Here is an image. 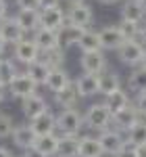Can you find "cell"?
Segmentation results:
<instances>
[{
  "label": "cell",
  "instance_id": "cell-3",
  "mask_svg": "<svg viewBox=\"0 0 146 157\" xmlns=\"http://www.w3.org/2000/svg\"><path fill=\"white\" fill-rule=\"evenodd\" d=\"M146 46L136 38V40H125L121 46L117 48V57L123 65H130V67H138L142 65V59H144Z\"/></svg>",
  "mask_w": 146,
  "mask_h": 157
},
{
  "label": "cell",
  "instance_id": "cell-11",
  "mask_svg": "<svg viewBox=\"0 0 146 157\" xmlns=\"http://www.w3.org/2000/svg\"><path fill=\"white\" fill-rule=\"evenodd\" d=\"M29 126H31V130L36 132V136H46V134H54L57 132V115L46 109L44 113H40L38 117L29 121Z\"/></svg>",
  "mask_w": 146,
  "mask_h": 157
},
{
  "label": "cell",
  "instance_id": "cell-28",
  "mask_svg": "<svg viewBox=\"0 0 146 157\" xmlns=\"http://www.w3.org/2000/svg\"><path fill=\"white\" fill-rule=\"evenodd\" d=\"M48 71H50V67L42 59L34 61V63H29V65H25V73H27L38 86H44L46 78H48Z\"/></svg>",
  "mask_w": 146,
  "mask_h": 157
},
{
  "label": "cell",
  "instance_id": "cell-25",
  "mask_svg": "<svg viewBox=\"0 0 146 157\" xmlns=\"http://www.w3.org/2000/svg\"><path fill=\"white\" fill-rule=\"evenodd\" d=\"M107 107H109L111 113H117V111H121V109H125L132 101H130V94L123 90V88H117V90H113L111 94H107L104 97V101H102Z\"/></svg>",
  "mask_w": 146,
  "mask_h": 157
},
{
  "label": "cell",
  "instance_id": "cell-50",
  "mask_svg": "<svg viewBox=\"0 0 146 157\" xmlns=\"http://www.w3.org/2000/svg\"><path fill=\"white\" fill-rule=\"evenodd\" d=\"M140 2H146V0H140Z\"/></svg>",
  "mask_w": 146,
  "mask_h": 157
},
{
  "label": "cell",
  "instance_id": "cell-44",
  "mask_svg": "<svg viewBox=\"0 0 146 157\" xmlns=\"http://www.w3.org/2000/svg\"><path fill=\"white\" fill-rule=\"evenodd\" d=\"M0 157H13V153L6 149V147H0Z\"/></svg>",
  "mask_w": 146,
  "mask_h": 157
},
{
  "label": "cell",
  "instance_id": "cell-42",
  "mask_svg": "<svg viewBox=\"0 0 146 157\" xmlns=\"http://www.w3.org/2000/svg\"><path fill=\"white\" fill-rule=\"evenodd\" d=\"M138 40L146 46V23H142V27H140V38H138Z\"/></svg>",
  "mask_w": 146,
  "mask_h": 157
},
{
  "label": "cell",
  "instance_id": "cell-16",
  "mask_svg": "<svg viewBox=\"0 0 146 157\" xmlns=\"http://www.w3.org/2000/svg\"><path fill=\"white\" fill-rule=\"evenodd\" d=\"M79 101H82V94H79V90H77V86H75L73 80L63 88L61 92L54 94V103H57V107H61V109H73Z\"/></svg>",
  "mask_w": 146,
  "mask_h": 157
},
{
  "label": "cell",
  "instance_id": "cell-47",
  "mask_svg": "<svg viewBox=\"0 0 146 157\" xmlns=\"http://www.w3.org/2000/svg\"><path fill=\"white\" fill-rule=\"evenodd\" d=\"M100 4H115V2H121V0H98Z\"/></svg>",
  "mask_w": 146,
  "mask_h": 157
},
{
  "label": "cell",
  "instance_id": "cell-5",
  "mask_svg": "<svg viewBox=\"0 0 146 157\" xmlns=\"http://www.w3.org/2000/svg\"><path fill=\"white\" fill-rule=\"evenodd\" d=\"M67 17V23L77 25L82 29H90L92 23H94V11L90 4L86 2H79V4H69V11L65 13Z\"/></svg>",
  "mask_w": 146,
  "mask_h": 157
},
{
  "label": "cell",
  "instance_id": "cell-40",
  "mask_svg": "<svg viewBox=\"0 0 146 157\" xmlns=\"http://www.w3.org/2000/svg\"><path fill=\"white\" fill-rule=\"evenodd\" d=\"M23 157H46V155H42L40 151H36V149L31 147V149H25L23 151Z\"/></svg>",
  "mask_w": 146,
  "mask_h": 157
},
{
  "label": "cell",
  "instance_id": "cell-27",
  "mask_svg": "<svg viewBox=\"0 0 146 157\" xmlns=\"http://www.w3.org/2000/svg\"><path fill=\"white\" fill-rule=\"evenodd\" d=\"M57 157H79V136H61Z\"/></svg>",
  "mask_w": 146,
  "mask_h": 157
},
{
  "label": "cell",
  "instance_id": "cell-34",
  "mask_svg": "<svg viewBox=\"0 0 146 157\" xmlns=\"http://www.w3.org/2000/svg\"><path fill=\"white\" fill-rule=\"evenodd\" d=\"M117 27H119V32H121V36L125 40H136V38H140V27H142V23H134V21L121 19L117 23Z\"/></svg>",
  "mask_w": 146,
  "mask_h": 157
},
{
  "label": "cell",
  "instance_id": "cell-19",
  "mask_svg": "<svg viewBox=\"0 0 146 157\" xmlns=\"http://www.w3.org/2000/svg\"><path fill=\"white\" fill-rule=\"evenodd\" d=\"M15 19L25 29V34H34L40 27V9H19Z\"/></svg>",
  "mask_w": 146,
  "mask_h": 157
},
{
  "label": "cell",
  "instance_id": "cell-10",
  "mask_svg": "<svg viewBox=\"0 0 146 157\" xmlns=\"http://www.w3.org/2000/svg\"><path fill=\"white\" fill-rule=\"evenodd\" d=\"M0 36L6 44L15 46L17 42H21L25 38V29L17 23L15 17H4V19H0Z\"/></svg>",
  "mask_w": 146,
  "mask_h": 157
},
{
  "label": "cell",
  "instance_id": "cell-7",
  "mask_svg": "<svg viewBox=\"0 0 146 157\" xmlns=\"http://www.w3.org/2000/svg\"><path fill=\"white\" fill-rule=\"evenodd\" d=\"M79 65H82V71L84 73H102L107 69V57L102 50H90V52H82L79 57Z\"/></svg>",
  "mask_w": 146,
  "mask_h": 157
},
{
  "label": "cell",
  "instance_id": "cell-23",
  "mask_svg": "<svg viewBox=\"0 0 146 157\" xmlns=\"http://www.w3.org/2000/svg\"><path fill=\"white\" fill-rule=\"evenodd\" d=\"M86 29L77 27V25H71V23H65L59 29V40H61V46L63 48H69V46H77V42L82 40V34Z\"/></svg>",
  "mask_w": 146,
  "mask_h": 157
},
{
  "label": "cell",
  "instance_id": "cell-30",
  "mask_svg": "<svg viewBox=\"0 0 146 157\" xmlns=\"http://www.w3.org/2000/svg\"><path fill=\"white\" fill-rule=\"evenodd\" d=\"M40 59L44 61L50 69H54V67H65V48H63V46H57V48L44 50V52H40Z\"/></svg>",
  "mask_w": 146,
  "mask_h": 157
},
{
  "label": "cell",
  "instance_id": "cell-35",
  "mask_svg": "<svg viewBox=\"0 0 146 157\" xmlns=\"http://www.w3.org/2000/svg\"><path fill=\"white\" fill-rule=\"evenodd\" d=\"M13 128H15L13 117L6 115V113H0V140H2V138H9L13 134Z\"/></svg>",
  "mask_w": 146,
  "mask_h": 157
},
{
  "label": "cell",
  "instance_id": "cell-20",
  "mask_svg": "<svg viewBox=\"0 0 146 157\" xmlns=\"http://www.w3.org/2000/svg\"><path fill=\"white\" fill-rule=\"evenodd\" d=\"M69 82H71L69 71H67L65 67H54V69H50V71H48V78H46L44 86L48 88L52 94H57V92H61Z\"/></svg>",
  "mask_w": 146,
  "mask_h": 157
},
{
  "label": "cell",
  "instance_id": "cell-32",
  "mask_svg": "<svg viewBox=\"0 0 146 157\" xmlns=\"http://www.w3.org/2000/svg\"><path fill=\"white\" fill-rule=\"evenodd\" d=\"M77 46L82 52H90V50H102L100 48V38H98V32H94L92 27L86 29L82 34V40L77 42Z\"/></svg>",
  "mask_w": 146,
  "mask_h": 157
},
{
  "label": "cell",
  "instance_id": "cell-9",
  "mask_svg": "<svg viewBox=\"0 0 146 157\" xmlns=\"http://www.w3.org/2000/svg\"><path fill=\"white\" fill-rule=\"evenodd\" d=\"M65 23H67V17H65V11H63L61 6H46V9H40V27L59 32Z\"/></svg>",
  "mask_w": 146,
  "mask_h": 157
},
{
  "label": "cell",
  "instance_id": "cell-21",
  "mask_svg": "<svg viewBox=\"0 0 146 157\" xmlns=\"http://www.w3.org/2000/svg\"><path fill=\"white\" fill-rule=\"evenodd\" d=\"M117 88H121V78H119L117 71L104 69L102 73H98V94L107 97V94H111Z\"/></svg>",
  "mask_w": 146,
  "mask_h": 157
},
{
  "label": "cell",
  "instance_id": "cell-45",
  "mask_svg": "<svg viewBox=\"0 0 146 157\" xmlns=\"http://www.w3.org/2000/svg\"><path fill=\"white\" fill-rule=\"evenodd\" d=\"M4 48H6V42L2 40V36H0V57L4 55Z\"/></svg>",
  "mask_w": 146,
  "mask_h": 157
},
{
  "label": "cell",
  "instance_id": "cell-41",
  "mask_svg": "<svg viewBox=\"0 0 146 157\" xmlns=\"http://www.w3.org/2000/svg\"><path fill=\"white\" fill-rule=\"evenodd\" d=\"M6 13H9V4H6V0H0V19H4Z\"/></svg>",
  "mask_w": 146,
  "mask_h": 157
},
{
  "label": "cell",
  "instance_id": "cell-18",
  "mask_svg": "<svg viewBox=\"0 0 146 157\" xmlns=\"http://www.w3.org/2000/svg\"><path fill=\"white\" fill-rule=\"evenodd\" d=\"M121 19L134 21V23H144L146 2H140V0H125L123 6H121Z\"/></svg>",
  "mask_w": 146,
  "mask_h": 157
},
{
  "label": "cell",
  "instance_id": "cell-48",
  "mask_svg": "<svg viewBox=\"0 0 146 157\" xmlns=\"http://www.w3.org/2000/svg\"><path fill=\"white\" fill-rule=\"evenodd\" d=\"M61 2H67V4H79V2H86V0H61Z\"/></svg>",
  "mask_w": 146,
  "mask_h": 157
},
{
  "label": "cell",
  "instance_id": "cell-17",
  "mask_svg": "<svg viewBox=\"0 0 146 157\" xmlns=\"http://www.w3.org/2000/svg\"><path fill=\"white\" fill-rule=\"evenodd\" d=\"M13 143L19 147V149H31L34 147V143H36V132L31 130V126L29 124H19V126H15L13 128V134H11Z\"/></svg>",
  "mask_w": 146,
  "mask_h": 157
},
{
  "label": "cell",
  "instance_id": "cell-6",
  "mask_svg": "<svg viewBox=\"0 0 146 157\" xmlns=\"http://www.w3.org/2000/svg\"><path fill=\"white\" fill-rule=\"evenodd\" d=\"M98 143L102 147L104 155H117L119 149L123 147V143H125V134H123L121 130H117V128L111 126L107 130L98 132Z\"/></svg>",
  "mask_w": 146,
  "mask_h": 157
},
{
  "label": "cell",
  "instance_id": "cell-49",
  "mask_svg": "<svg viewBox=\"0 0 146 157\" xmlns=\"http://www.w3.org/2000/svg\"><path fill=\"white\" fill-rule=\"evenodd\" d=\"M142 67L146 69V52H144V59H142Z\"/></svg>",
  "mask_w": 146,
  "mask_h": 157
},
{
  "label": "cell",
  "instance_id": "cell-2",
  "mask_svg": "<svg viewBox=\"0 0 146 157\" xmlns=\"http://www.w3.org/2000/svg\"><path fill=\"white\" fill-rule=\"evenodd\" d=\"M84 126H88L90 130L102 132V130L113 126V113L109 111V107L104 103H94L84 113Z\"/></svg>",
  "mask_w": 146,
  "mask_h": 157
},
{
  "label": "cell",
  "instance_id": "cell-43",
  "mask_svg": "<svg viewBox=\"0 0 146 157\" xmlns=\"http://www.w3.org/2000/svg\"><path fill=\"white\" fill-rule=\"evenodd\" d=\"M6 94H9V92H6V86L0 82V103H2V101L6 98Z\"/></svg>",
  "mask_w": 146,
  "mask_h": 157
},
{
  "label": "cell",
  "instance_id": "cell-12",
  "mask_svg": "<svg viewBox=\"0 0 146 157\" xmlns=\"http://www.w3.org/2000/svg\"><path fill=\"white\" fill-rule=\"evenodd\" d=\"M140 121V113L136 111V107L130 103L125 109L121 111H117V113H113V128H117V130H121L123 134L127 132L134 124Z\"/></svg>",
  "mask_w": 146,
  "mask_h": 157
},
{
  "label": "cell",
  "instance_id": "cell-14",
  "mask_svg": "<svg viewBox=\"0 0 146 157\" xmlns=\"http://www.w3.org/2000/svg\"><path fill=\"white\" fill-rule=\"evenodd\" d=\"M31 40L38 44L40 52L44 50H50V48H57L61 46V40H59V32L54 29H46V27H38L36 32L31 34Z\"/></svg>",
  "mask_w": 146,
  "mask_h": 157
},
{
  "label": "cell",
  "instance_id": "cell-22",
  "mask_svg": "<svg viewBox=\"0 0 146 157\" xmlns=\"http://www.w3.org/2000/svg\"><path fill=\"white\" fill-rule=\"evenodd\" d=\"M59 134H46V136H38L36 143H34V149L36 151H40L42 155L46 157H54L57 155V151H59Z\"/></svg>",
  "mask_w": 146,
  "mask_h": 157
},
{
  "label": "cell",
  "instance_id": "cell-8",
  "mask_svg": "<svg viewBox=\"0 0 146 157\" xmlns=\"http://www.w3.org/2000/svg\"><path fill=\"white\" fill-rule=\"evenodd\" d=\"M13 57H15L17 63L29 65V63H34V61L40 59V48H38V44L34 40L23 38L21 42H17V44L13 46Z\"/></svg>",
  "mask_w": 146,
  "mask_h": 157
},
{
  "label": "cell",
  "instance_id": "cell-1",
  "mask_svg": "<svg viewBox=\"0 0 146 157\" xmlns=\"http://www.w3.org/2000/svg\"><path fill=\"white\" fill-rule=\"evenodd\" d=\"M84 128V115L77 109H61L57 113V132L61 136H79Z\"/></svg>",
  "mask_w": 146,
  "mask_h": 157
},
{
  "label": "cell",
  "instance_id": "cell-4",
  "mask_svg": "<svg viewBox=\"0 0 146 157\" xmlns=\"http://www.w3.org/2000/svg\"><path fill=\"white\" fill-rule=\"evenodd\" d=\"M6 92H9L13 98H19V101H21V98H27V97H31V94H36L38 92V84L25 71L23 73L19 71L11 82L6 84Z\"/></svg>",
  "mask_w": 146,
  "mask_h": 157
},
{
  "label": "cell",
  "instance_id": "cell-38",
  "mask_svg": "<svg viewBox=\"0 0 146 157\" xmlns=\"http://www.w3.org/2000/svg\"><path fill=\"white\" fill-rule=\"evenodd\" d=\"M19 9H40V0H17Z\"/></svg>",
  "mask_w": 146,
  "mask_h": 157
},
{
  "label": "cell",
  "instance_id": "cell-46",
  "mask_svg": "<svg viewBox=\"0 0 146 157\" xmlns=\"http://www.w3.org/2000/svg\"><path fill=\"white\" fill-rule=\"evenodd\" d=\"M138 157H146V145L144 147H138Z\"/></svg>",
  "mask_w": 146,
  "mask_h": 157
},
{
  "label": "cell",
  "instance_id": "cell-39",
  "mask_svg": "<svg viewBox=\"0 0 146 157\" xmlns=\"http://www.w3.org/2000/svg\"><path fill=\"white\" fill-rule=\"evenodd\" d=\"M46 6H61V0H40V9Z\"/></svg>",
  "mask_w": 146,
  "mask_h": 157
},
{
  "label": "cell",
  "instance_id": "cell-15",
  "mask_svg": "<svg viewBox=\"0 0 146 157\" xmlns=\"http://www.w3.org/2000/svg\"><path fill=\"white\" fill-rule=\"evenodd\" d=\"M48 107V103H46V98L44 97H40V94H31V97H27V98H21V111H23V115L27 117V120L31 121L34 117H38L40 113H44Z\"/></svg>",
  "mask_w": 146,
  "mask_h": 157
},
{
  "label": "cell",
  "instance_id": "cell-26",
  "mask_svg": "<svg viewBox=\"0 0 146 157\" xmlns=\"http://www.w3.org/2000/svg\"><path fill=\"white\" fill-rule=\"evenodd\" d=\"M104 151L98 143V136H79V157H102Z\"/></svg>",
  "mask_w": 146,
  "mask_h": 157
},
{
  "label": "cell",
  "instance_id": "cell-13",
  "mask_svg": "<svg viewBox=\"0 0 146 157\" xmlns=\"http://www.w3.org/2000/svg\"><path fill=\"white\" fill-rule=\"evenodd\" d=\"M98 38H100V48L102 50H115V52H117V48L125 42V38L121 36V32H119L117 25H107V27H102V29L98 32Z\"/></svg>",
  "mask_w": 146,
  "mask_h": 157
},
{
  "label": "cell",
  "instance_id": "cell-24",
  "mask_svg": "<svg viewBox=\"0 0 146 157\" xmlns=\"http://www.w3.org/2000/svg\"><path fill=\"white\" fill-rule=\"evenodd\" d=\"M75 86H77L82 98L94 97V94H98V75H94V73H82L75 80Z\"/></svg>",
  "mask_w": 146,
  "mask_h": 157
},
{
  "label": "cell",
  "instance_id": "cell-37",
  "mask_svg": "<svg viewBox=\"0 0 146 157\" xmlns=\"http://www.w3.org/2000/svg\"><path fill=\"white\" fill-rule=\"evenodd\" d=\"M115 157H138V147L125 140V143H123V147L119 149V153H117Z\"/></svg>",
  "mask_w": 146,
  "mask_h": 157
},
{
  "label": "cell",
  "instance_id": "cell-31",
  "mask_svg": "<svg viewBox=\"0 0 146 157\" xmlns=\"http://www.w3.org/2000/svg\"><path fill=\"white\" fill-rule=\"evenodd\" d=\"M127 86L136 94L138 92H146V69L142 65L134 67V71L130 73V78H127Z\"/></svg>",
  "mask_w": 146,
  "mask_h": 157
},
{
  "label": "cell",
  "instance_id": "cell-33",
  "mask_svg": "<svg viewBox=\"0 0 146 157\" xmlns=\"http://www.w3.org/2000/svg\"><path fill=\"white\" fill-rule=\"evenodd\" d=\"M17 73H19V69H17L15 61L9 59V57H0V82L2 84L6 86Z\"/></svg>",
  "mask_w": 146,
  "mask_h": 157
},
{
  "label": "cell",
  "instance_id": "cell-29",
  "mask_svg": "<svg viewBox=\"0 0 146 157\" xmlns=\"http://www.w3.org/2000/svg\"><path fill=\"white\" fill-rule=\"evenodd\" d=\"M125 140L136 147H144L146 145V120H140L138 124H134L125 132Z\"/></svg>",
  "mask_w": 146,
  "mask_h": 157
},
{
  "label": "cell",
  "instance_id": "cell-36",
  "mask_svg": "<svg viewBox=\"0 0 146 157\" xmlns=\"http://www.w3.org/2000/svg\"><path fill=\"white\" fill-rule=\"evenodd\" d=\"M132 105H134L136 111L140 113V120H146V92H138Z\"/></svg>",
  "mask_w": 146,
  "mask_h": 157
}]
</instances>
